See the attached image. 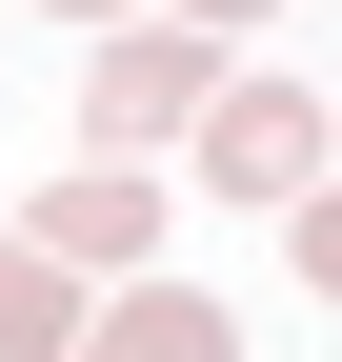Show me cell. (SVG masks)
Wrapping results in <instances>:
<instances>
[{
    "mask_svg": "<svg viewBox=\"0 0 342 362\" xmlns=\"http://www.w3.org/2000/svg\"><path fill=\"white\" fill-rule=\"evenodd\" d=\"M61 282H121V262L161 242V181H121V161H81V181H40V221H20Z\"/></svg>",
    "mask_w": 342,
    "mask_h": 362,
    "instance_id": "3",
    "label": "cell"
},
{
    "mask_svg": "<svg viewBox=\"0 0 342 362\" xmlns=\"http://www.w3.org/2000/svg\"><path fill=\"white\" fill-rule=\"evenodd\" d=\"M201 81H222V40H201V21H121L101 81H81V121H101V141H161V121H201Z\"/></svg>",
    "mask_w": 342,
    "mask_h": 362,
    "instance_id": "2",
    "label": "cell"
},
{
    "mask_svg": "<svg viewBox=\"0 0 342 362\" xmlns=\"http://www.w3.org/2000/svg\"><path fill=\"white\" fill-rule=\"evenodd\" d=\"M0 362H81V282L40 242H0Z\"/></svg>",
    "mask_w": 342,
    "mask_h": 362,
    "instance_id": "5",
    "label": "cell"
},
{
    "mask_svg": "<svg viewBox=\"0 0 342 362\" xmlns=\"http://www.w3.org/2000/svg\"><path fill=\"white\" fill-rule=\"evenodd\" d=\"M61 21H121V0H61Z\"/></svg>",
    "mask_w": 342,
    "mask_h": 362,
    "instance_id": "7",
    "label": "cell"
},
{
    "mask_svg": "<svg viewBox=\"0 0 342 362\" xmlns=\"http://www.w3.org/2000/svg\"><path fill=\"white\" fill-rule=\"evenodd\" d=\"M201 181L222 202H302L322 181V101L302 81H201Z\"/></svg>",
    "mask_w": 342,
    "mask_h": 362,
    "instance_id": "1",
    "label": "cell"
},
{
    "mask_svg": "<svg viewBox=\"0 0 342 362\" xmlns=\"http://www.w3.org/2000/svg\"><path fill=\"white\" fill-rule=\"evenodd\" d=\"M182 21H282V0H182Z\"/></svg>",
    "mask_w": 342,
    "mask_h": 362,
    "instance_id": "6",
    "label": "cell"
},
{
    "mask_svg": "<svg viewBox=\"0 0 342 362\" xmlns=\"http://www.w3.org/2000/svg\"><path fill=\"white\" fill-rule=\"evenodd\" d=\"M222 342H242V322H222L201 282H121L101 322H81V362H222Z\"/></svg>",
    "mask_w": 342,
    "mask_h": 362,
    "instance_id": "4",
    "label": "cell"
}]
</instances>
